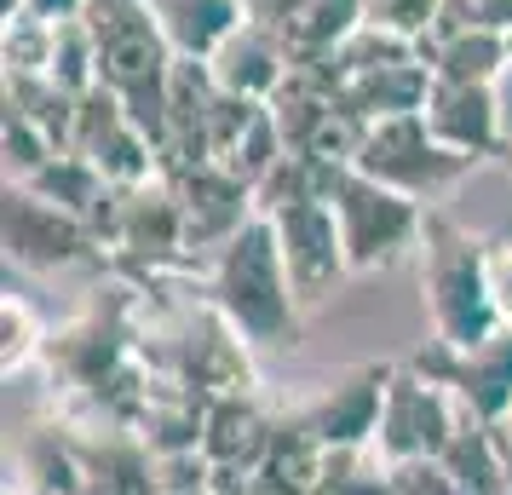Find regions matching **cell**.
<instances>
[{
  "mask_svg": "<svg viewBox=\"0 0 512 495\" xmlns=\"http://www.w3.org/2000/svg\"><path fill=\"white\" fill-rule=\"evenodd\" d=\"M208 294L248 346H300V294H294V277L282 260L277 225L265 213H254L213 254Z\"/></svg>",
  "mask_w": 512,
  "mask_h": 495,
  "instance_id": "cell-1",
  "label": "cell"
},
{
  "mask_svg": "<svg viewBox=\"0 0 512 495\" xmlns=\"http://www.w3.org/2000/svg\"><path fill=\"white\" fill-rule=\"evenodd\" d=\"M420 300H426L432 340H443V346H478L484 334L507 323L501 300H495V277H489V248L472 231H461L449 213H426Z\"/></svg>",
  "mask_w": 512,
  "mask_h": 495,
  "instance_id": "cell-2",
  "label": "cell"
},
{
  "mask_svg": "<svg viewBox=\"0 0 512 495\" xmlns=\"http://www.w3.org/2000/svg\"><path fill=\"white\" fill-rule=\"evenodd\" d=\"M323 202L334 208L351 277H369V271L397 265L409 248H420V236H426V202H415V196H403V190H392V185H380L369 173H357L351 162H340L328 173Z\"/></svg>",
  "mask_w": 512,
  "mask_h": 495,
  "instance_id": "cell-3",
  "label": "cell"
},
{
  "mask_svg": "<svg viewBox=\"0 0 512 495\" xmlns=\"http://www.w3.org/2000/svg\"><path fill=\"white\" fill-rule=\"evenodd\" d=\"M357 173H369L380 185L403 190V196H415V202H432L443 190H455L472 173V156L461 150H449V144L432 139V127L420 110L409 116H386V121H369L363 127V139H357V156H351Z\"/></svg>",
  "mask_w": 512,
  "mask_h": 495,
  "instance_id": "cell-4",
  "label": "cell"
},
{
  "mask_svg": "<svg viewBox=\"0 0 512 495\" xmlns=\"http://www.w3.org/2000/svg\"><path fill=\"white\" fill-rule=\"evenodd\" d=\"M455 426H461V403L449 398L438 380H426L420 369H392L369 449L386 467L420 461V455H443L449 438H455Z\"/></svg>",
  "mask_w": 512,
  "mask_h": 495,
  "instance_id": "cell-5",
  "label": "cell"
},
{
  "mask_svg": "<svg viewBox=\"0 0 512 495\" xmlns=\"http://www.w3.org/2000/svg\"><path fill=\"white\" fill-rule=\"evenodd\" d=\"M415 369L426 380H438L461 409H472L478 421L495 426L512 409V323L484 334L478 346H443V340H432L415 357Z\"/></svg>",
  "mask_w": 512,
  "mask_h": 495,
  "instance_id": "cell-6",
  "label": "cell"
},
{
  "mask_svg": "<svg viewBox=\"0 0 512 495\" xmlns=\"http://www.w3.org/2000/svg\"><path fill=\"white\" fill-rule=\"evenodd\" d=\"M70 150H75V156H87V162H93L116 190L144 185V179H156V173H162V150L150 144V133L127 116V104H121L110 87L81 93Z\"/></svg>",
  "mask_w": 512,
  "mask_h": 495,
  "instance_id": "cell-7",
  "label": "cell"
},
{
  "mask_svg": "<svg viewBox=\"0 0 512 495\" xmlns=\"http://www.w3.org/2000/svg\"><path fill=\"white\" fill-rule=\"evenodd\" d=\"M6 260L29 265V271H64V265H87L104 248L98 231L75 213L52 208L47 196L29 185H6Z\"/></svg>",
  "mask_w": 512,
  "mask_h": 495,
  "instance_id": "cell-8",
  "label": "cell"
},
{
  "mask_svg": "<svg viewBox=\"0 0 512 495\" xmlns=\"http://www.w3.org/2000/svg\"><path fill=\"white\" fill-rule=\"evenodd\" d=\"M98 242L121 248L127 260L150 265V271L162 260H179V248H190V236H185V208H179L173 185L156 173L144 185L116 190V208H110V225H104Z\"/></svg>",
  "mask_w": 512,
  "mask_h": 495,
  "instance_id": "cell-9",
  "label": "cell"
},
{
  "mask_svg": "<svg viewBox=\"0 0 512 495\" xmlns=\"http://www.w3.org/2000/svg\"><path fill=\"white\" fill-rule=\"evenodd\" d=\"M277 225L282 260H288V277H294V294L300 306H317L328 300V288L351 277L346 271V248H340V225H334V208L328 202H294L282 213H265Z\"/></svg>",
  "mask_w": 512,
  "mask_h": 495,
  "instance_id": "cell-10",
  "label": "cell"
},
{
  "mask_svg": "<svg viewBox=\"0 0 512 495\" xmlns=\"http://www.w3.org/2000/svg\"><path fill=\"white\" fill-rule=\"evenodd\" d=\"M386 380H392L386 363L346 369V375L328 380L323 392L300 409V426L323 449H369L374 426H380V403H386Z\"/></svg>",
  "mask_w": 512,
  "mask_h": 495,
  "instance_id": "cell-11",
  "label": "cell"
},
{
  "mask_svg": "<svg viewBox=\"0 0 512 495\" xmlns=\"http://www.w3.org/2000/svg\"><path fill=\"white\" fill-rule=\"evenodd\" d=\"M420 116L432 127V139L472 156V162L501 156V98H495L489 81H443V75H432Z\"/></svg>",
  "mask_w": 512,
  "mask_h": 495,
  "instance_id": "cell-12",
  "label": "cell"
},
{
  "mask_svg": "<svg viewBox=\"0 0 512 495\" xmlns=\"http://www.w3.org/2000/svg\"><path fill=\"white\" fill-rule=\"evenodd\" d=\"M208 64V75L219 81V93H236V98H254V104H271L277 98V87L288 81V70H294V58H288V47H282L277 29L265 24H242L219 41V47L202 58Z\"/></svg>",
  "mask_w": 512,
  "mask_h": 495,
  "instance_id": "cell-13",
  "label": "cell"
},
{
  "mask_svg": "<svg viewBox=\"0 0 512 495\" xmlns=\"http://www.w3.org/2000/svg\"><path fill=\"white\" fill-rule=\"evenodd\" d=\"M271 438H277V426H271V415H265L248 392H236V398H208V421H202V461H208V467L254 472L259 461H265Z\"/></svg>",
  "mask_w": 512,
  "mask_h": 495,
  "instance_id": "cell-14",
  "label": "cell"
},
{
  "mask_svg": "<svg viewBox=\"0 0 512 495\" xmlns=\"http://www.w3.org/2000/svg\"><path fill=\"white\" fill-rule=\"evenodd\" d=\"M420 52H426L432 75H443V81H489V87H495L512 64V47H507L501 29H449V35H426Z\"/></svg>",
  "mask_w": 512,
  "mask_h": 495,
  "instance_id": "cell-15",
  "label": "cell"
},
{
  "mask_svg": "<svg viewBox=\"0 0 512 495\" xmlns=\"http://www.w3.org/2000/svg\"><path fill=\"white\" fill-rule=\"evenodd\" d=\"M150 12L179 58H208L242 24V0H150Z\"/></svg>",
  "mask_w": 512,
  "mask_h": 495,
  "instance_id": "cell-16",
  "label": "cell"
},
{
  "mask_svg": "<svg viewBox=\"0 0 512 495\" xmlns=\"http://www.w3.org/2000/svg\"><path fill=\"white\" fill-rule=\"evenodd\" d=\"M363 24H369L363 0H305L300 18L282 29V47H288L294 64H305V58H334Z\"/></svg>",
  "mask_w": 512,
  "mask_h": 495,
  "instance_id": "cell-17",
  "label": "cell"
},
{
  "mask_svg": "<svg viewBox=\"0 0 512 495\" xmlns=\"http://www.w3.org/2000/svg\"><path fill=\"white\" fill-rule=\"evenodd\" d=\"M6 110H18L24 121H35L58 150H70L75 139V110L81 98L64 93L52 75H6Z\"/></svg>",
  "mask_w": 512,
  "mask_h": 495,
  "instance_id": "cell-18",
  "label": "cell"
},
{
  "mask_svg": "<svg viewBox=\"0 0 512 495\" xmlns=\"http://www.w3.org/2000/svg\"><path fill=\"white\" fill-rule=\"evenodd\" d=\"M52 81L64 87V93H93L98 87V41H93V24L87 18H70V24H58L52 35Z\"/></svg>",
  "mask_w": 512,
  "mask_h": 495,
  "instance_id": "cell-19",
  "label": "cell"
},
{
  "mask_svg": "<svg viewBox=\"0 0 512 495\" xmlns=\"http://www.w3.org/2000/svg\"><path fill=\"white\" fill-rule=\"evenodd\" d=\"M52 35L58 24H41V18H6V41H0V58H6V75H47L52 70Z\"/></svg>",
  "mask_w": 512,
  "mask_h": 495,
  "instance_id": "cell-20",
  "label": "cell"
},
{
  "mask_svg": "<svg viewBox=\"0 0 512 495\" xmlns=\"http://www.w3.org/2000/svg\"><path fill=\"white\" fill-rule=\"evenodd\" d=\"M41 317H35V306H29L24 294H12L6 288V300H0V369L12 375V369H24L29 357L41 352Z\"/></svg>",
  "mask_w": 512,
  "mask_h": 495,
  "instance_id": "cell-21",
  "label": "cell"
},
{
  "mask_svg": "<svg viewBox=\"0 0 512 495\" xmlns=\"http://www.w3.org/2000/svg\"><path fill=\"white\" fill-rule=\"evenodd\" d=\"M392 495H461V484L438 455H420V461H397L392 467Z\"/></svg>",
  "mask_w": 512,
  "mask_h": 495,
  "instance_id": "cell-22",
  "label": "cell"
},
{
  "mask_svg": "<svg viewBox=\"0 0 512 495\" xmlns=\"http://www.w3.org/2000/svg\"><path fill=\"white\" fill-rule=\"evenodd\" d=\"M300 6H305V0H242V18H248V24L277 29V35H282V29L300 18Z\"/></svg>",
  "mask_w": 512,
  "mask_h": 495,
  "instance_id": "cell-23",
  "label": "cell"
},
{
  "mask_svg": "<svg viewBox=\"0 0 512 495\" xmlns=\"http://www.w3.org/2000/svg\"><path fill=\"white\" fill-rule=\"evenodd\" d=\"M18 12L24 18H41V24H70V18H87V0H18Z\"/></svg>",
  "mask_w": 512,
  "mask_h": 495,
  "instance_id": "cell-24",
  "label": "cell"
},
{
  "mask_svg": "<svg viewBox=\"0 0 512 495\" xmlns=\"http://www.w3.org/2000/svg\"><path fill=\"white\" fill-rule=\"evenodd\" d=\"M495 98H501V156L512 162V64H507V75L495 81Z\"/></svg>",
  "mask_w": 512,
  "mask_h": 495,
  "instance_id": "cell-25",
  "label": "cell"
},
{
  "mask_svg": "<svg viewBox=\"0 0 512 495\" xmlns=\"http://www.w3.org/2000/svg\"><path fill=\"white\" fill-rule=\"evenodd\" d=\"M495 444H501V455L512 461V409L501 415V421H495Z\"/></svg>",
  "mask_w": 512,
  "mask_h": 495,
  "instance_id": "cell-26",
  "label": "cell"
},
{
  "mask_svg": "<svg viewBox=\"0 0 512 495\" xmlns=\"http://www.w3.org/2000/svg\"><path fill=\"white\" fill-rule=\"evenodd\" d=\"M507 47H512V35H507Z\"/></svg>",
  "mask_w": 512,
  "mask_h": 495,
  "instance_id": "cell-27",
  "label": "cell"
}]
</instances>
